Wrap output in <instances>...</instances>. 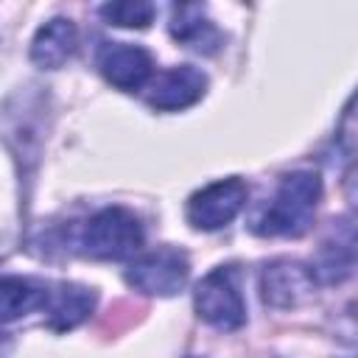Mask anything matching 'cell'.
Listing matches in <instances>:
<instances>
[{
  "mask_svg": "<svg viewBox=\"0 0 358 358\" xmlns=\"http://www.w3.org/2000/svg\"><path fill=\"white\" fill-rule=\"evenodd\" d=\"M319 199H322V179L313 171L285 173L268 204H263L252 215L249 229L263 238H280V235L299 238L302 232H308Z\"/></svg>",
  "mask_w": 358,
  "mask_h": 358,
  "instance_id": "6da1fadb",
  "label": "cell"
},
{
  "mask_svg": "<svg viewBox=\"0 0 358 358\" xmlns=\"http://www.w3.org/2000/svg\"><path fill=\"white\" fill-rule=\"evenodd\" d=\"M145 229L140 218L126 207H103L98 210L81 232L84 255L95 260H123L143 249Z\"/></svg>",
  "mask_w": 358,
  "mask_h": 358,
  "instance_id": "7a4b0ae2",
  "label": "cell"
},
{
  "mask_svg": "<svg viewBox=\"0 0 358 358\" xmlns=\"http://www.w3.org/2000/svg\"><path fill=\"white\" fill-rule=\"evenodd\" d=\"M319 282H344L358 271V213H344L327 221L310 263Z\"/></svg>",
  "mask_w": 358,
  "mask_h": 358,
  "instance_id": "3957f363",
  "label": "cell"
},
{
  "mask_svg": "<svg viewBox=\"0 0 358 358\" xmlns=\"http://www.w3.org/2000/svg\"><path fill=\"white\" fill-rule=\"evenodd\" d=\"M193 305L199 319H204L215 330H238L246 322V305L232 266L213 268L207 277H201L193 291Z\"/></svg>",
  "mask_w": 358,
  "mask_h": 358,
  "instance_id": "277c9868",
  "label": "cell"
},
{
  "mask_svg": "<svg viewBox=\"0 0 358 358\" xmlns=\"http://www.w3.org/2000/svg\"><path fill=\"white\" fill-rule=\"evenodd\" d=\"M190 274L187 255L173 246H159L145 255H140L129 268H126V282L148 296H173L185 288Z\"/></svg>",
  "mask_w": 358,
  "mask_h": 358,
  "instance_id": "5b68a950",
  "label": "cell"
},
{
  "mask_svg": "<svg viewBox=\"0 0 358 358\" xmlns=\"http://www.w3.org/2000/svg\"><path fill=\"white\" fill-rule=\"evenodd\" d=\"M246 196L249 190L241 179H218L187 199V221L193 229H221L246 207Z\"/></svg>",
  "mask_w": 358,
  "mask_h": 358,
  "instance_id": "8992f818",
  "label": "cell"
},
{
  "mask_svg": "<svg viewBox=\"0 0 358 358\" xmlns=\"http://www.w3.org/2000/svg\"><path fill=\"white\" fill-rule=\"evenodd\" d=\"M316 274L299 260H271L260 274V296L274 310H291L313 299L316 294Z\"/></svg>",
  "mask_w": 358,
  "mask_h": 358,
  "instance_id": "52a82bcc",
  "label": "cell"
},
{
  "mask_svg": "<svg viewBox=\"0 0 358 358\" xmlns=\"http://www.w3.org/2000/svg\"><path fill=\"white\" fill-rule=\"evenodd\" d=\"M204 90H207V76L190 64H179V67H168L157 73L148 81L145 103L159 112H176V109H187L196 101H201Z\"/></svg>",
  "mask_w": 358,
  "mask_h": 358,
  "instance_id": "ba28073f",
  "label": "cell"
},
{
  "mask_svg": "<svg viewBox=\"0 0 358 358\" xmlns=\"http://www.w3.org/2000/svg\"><path fill=\"white\" fill-rule=\"evenodd\" d=\"M151 53L140 45H129V42H103L98 50V70L101 76L126 92L140 90L148 78H151Z\"/></svg>",
  "mask_w": 358,
  "mask_h": 358,
  "instance_id": "9c48e42d",
  "label": "cell"
},
{
  "mask_svg": "<svg viewBox=\"0 0 358 358\" xmlns=\"http://www.w3.org/2000/svg\"><path fill=\"white\" fill-rule=\"evenodd\" d=\"M73 50H76V25L64 17H53L36 31L31 42V62L36 67L56 70L73 56Z\"/></svg>",
  "mask_w": 358,
  "mask_h": 358,
  "instance_id": "30bf717a",
  "label": "cell"
},
{
  "mask_svg": "<svg viewBox=\"0 0 358 358\" xmlns=\"http://www.w3.org/2000/svg\"><path fill=\"white\" fill-rule=\"evenodd\" d=\"M168 31L176 42H182L193 50H204V53H210L218 42V34H215L213 22L207 20V8L201 3H176L171 8Z\"/></svg>",
  "mask_w": 358,
  "mask_h": 358,
  "instance_id": "8fae6325",
  "label": "cell"
},
{
  "mask_svg": "<svg viewBox=\"0 0 358 358\" xmlns=\"http://www.w3.org/2000/svg\"><path fill=\"white\" fill-rule=\"evenodd\" d=\"M95 308V291L76 285V282H62L56 285V291H50V302H48V324L53 330H73L76 324H81Z\"/></svg>",
  "mask_w": 358,
  "mask_h": 358,
  "instance_id": "7c38bea8",
  "label": "cell"
},
{
  "mask_svg": "<svg viewBox=\"0 0 358 358\" xmlns=\"http://www.w3.org/2000/svg\"><path fill=\"white\" fill-rule=\"evenodd\" d=\"M50 302V291L45 282L28 277H3L0 282V316L3 322H14L31 310H42Z\"/></svg>",
  "mask_w": 358,
  "mask_h": 358,
  "instance_id": "4fadbf2b",
  "label": "cell"
},
{
  "mask_svg": "<svg viewBox=\"0 0 358 358\" xmlns=\"http://www.w3.org/2000/svg\"><path fill=\"white\" fill-rule=\"evenodd\" d=\"M154 3L148 0H115L101 6V17L117 28H145L154 20Z\"/></svg>",
  "mask_w": 358,
  "mask_h": 358,
  "instance_id": "5bb4252c",
  "label": "cell"
}]
</instances>
